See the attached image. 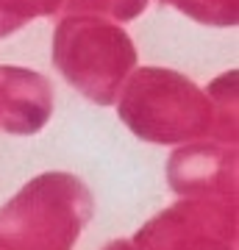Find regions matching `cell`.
Here are the masks:
<instances>
[{
    "label": "cell",
    "mask_w": 239,
    "mask_h": 250,
    "mask_svg": "<svg viewBox=\"0 0 239 250\" xmlns=\"http://www.w3.org/2000/svg\"><path fill=\"white\" fill-rule=\"evenodd\" d=\"M92 208V192L81 178L36 175L0 208V250H72Z\"/></svg>",
    "instance_id": "6da1fadb"
},
{
    "label": "cell",
    "mask_w": 239,
    "mask_h": 250,
    "mask_svg": "<svg viewBox=\"0 0 239 250\" xmlns=\"http://www.w3.org/2000/svg\"><path fill=\"white\" fill-rule=\"evenodd\" d=\"M117 111L133 134L153 145L212 136V98L175 70L142 67L123 81Z\"/></svg>",
    "instance_id": "7a4b0ae2"
},
{
    "label": "cell",
    "mask_w": 239,
    "mask_h": 250,
    "mask_svg": "<svg viewBox=\"0 0 239 250\" xmlns=\"http://www.w3.org/2000/svg\"><path fill=\"white\" fill-rule=\"evenodd\" d=\"M53 64L92 103L111 106L136 64L131 36L95 14H70L53 34Z\"/></svg>",
    "instance_id": "3957f363"
},
{
    "label": "cell",
    "mask_w": 239,
    "mask_h": 250,
    "mask_svg": "<svg viewBox=\"0 0 239 250\" xmlns=\"http://www.w3.org/2000/svg\"><path fill=\"white\" fill-rule=\"evenodd\" d=\"M139 250H237V203L217 197H184L142 225Z\"/></svg>",
    "instance_id": "277c9868"
},
{
    "label": "cell",
    "mask_w": 239,
    "mask_h": 250,
    "mask_svg": "<svg viewBox=\"0 0 239 250\" xmlns=\"http://www.w3.org/2000/svg\"><path fill=\"white\" fill-rule=\"evenodd\" d=\"M167 181L181 197H217L237 203V147L192 142L170 156Z\"/></svg>",
    "instance_id": "5b68a950"
},
{
    "label": "cell",
    "mask_w": 239,
    "mask_h": 250,
    "mask_svg": "<svg viewBox=\"0 0 239 250\" xmlns=\"http://www.w3.org/2000/svg\"><path fill=\"white\" fill-rule=\"evenodd\" d=\"M53 114V89L44 75L22 67H0V131L36 134Z\"/></svg>",
    "instance_id": "8992f818"
},
{
    "label": "cell",
    "mask_w": 239,
    "mask_h": 250,
    "mask_svg": "<svg viewBox=\"0 0 239 250\" xmlns=\"http://www.w3.org/2000/svg\"><path fill=\"white\" fill-rule=\"evenodd\" d=\"M237 70L225 72L209 86L212 98V136L222 145H237Z\"/></svg>",
    "instance_id": "52a82bcc"
},
{
    "label": "cell",
    "mask_w": 239,
    "mask_h": 250,
    "mask_svg": "<svg viewBox=\"0 0 239 250\" xmlns=\"http://www.w3.org/2000/svg\"><path fill=\"white\" fill-rule=\"evenodd\" d=\"M148 0H62V14H95V17H114L120 22L139 17Z\"/></svg>",
    "instance_id": "ba28073f"
},
{
    "label": "cell",
    "mask_w": 239,
    "mask_h": 250,
    "mask_svg": "<svg viewBox=\"0 0 239 250\" xmlns=\"http://www.w3.org/2000/svg\"><path fill=\"white\" fill-rule=\"evenodd\" d=\"M203 25H237V0H161Z\"/></svg>",
    "instance_id": "9c48e42d"
},
{
    "label": "cell",
    "mask_w": 239,
    "mask_h": 250,
    "mask_svg": "<svg viewBox=\"0 0 239 250\" xmlns=\"http://www.w3.org/2000/svg\"><path fill=\"white\" fill-rule=\"evenodd\" d=\"M62 0H0V25L3 34H14L34 17L59 14Z\"/></svg>",
    "instance_id": "30bf717a"
},
{
    "label": "cell",
    "mask_w": 239,
    "mask_h": 250,
    "mask_svg": "<svg viewBox=\"0 0 239 250\" xmlns=\"http://www.w3.org/2000/svg\"><path fill=\"white\" fill-rule=\"evenodd\" d=\"M103 250H139L133 242H128V239H114V242H109Z\"/></svg>",
    "instance_id": "8fae6325"
},
{
    "label": "cell",
    "mask_w": 239,
    "mask_h": 250,
    "mask_svg": "<svg viewBox=\"0 0 239 250\" xmlns=\"http://www.w3.org/2000/svg\"><path fill=\"white\" fill-rule=\"evenodd\" d=\"M0 36H6V34H3V25H0Z\"/></svg>",
    "instance_id": "7c38bea8"
}]
</instances>
